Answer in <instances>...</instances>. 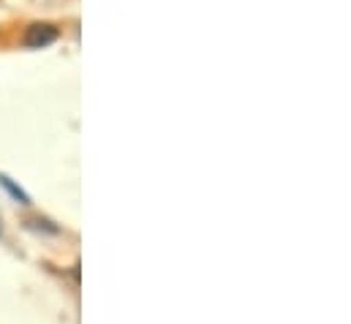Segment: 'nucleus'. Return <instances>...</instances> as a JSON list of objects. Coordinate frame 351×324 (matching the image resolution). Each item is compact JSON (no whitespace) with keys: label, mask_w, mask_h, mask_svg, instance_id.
<instances>
[{"label":"nucleus","mask_w":351,"mask_h":324,"mask_svg":"<svg viewBox=\"0 0 351 324\" xmlns=\"http://www.w3.org/2000/svg\"><path fill=\"white\" fill-rule=\"evenodd\" d=\"M0 185H3V188L11 194V199H16L19 205H30V196H27V194H25V191H22V188H19L8 174H0Z\"/></svg>","instance_id":"nucleus-2"},{"label":"nucleus","mask_w":351,"mask_h":324,"mask_svg":"<svg viewBox=\"0 0 351 324\" xmlns=\"http://www.w3.org/2000/svg\"><path fill=\"white\" fill-rule=\"evenodd\" d=\"M58 38V27L49 25V22H33L27 30H25V47L30 49H41V47H49L52 41Z\"/></svg>","instance_id":"nucleus-1"}]
</instances>
